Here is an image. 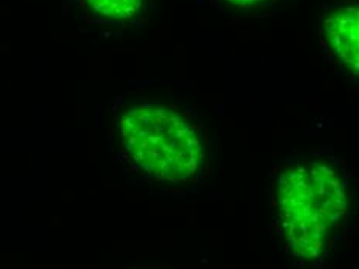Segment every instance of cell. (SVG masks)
I'll use <instances>...</instances> for the list:
<instances>
[{"label": "cell", "instance_id": "4", "mask_svg": "<svg viewBox=\"0 0 359 269\" xmlns=\"http://www.w3.org/2000/svg\"><path fill=\"white\" fill-rule=\"evenodd\" d=\"M87 8L101 19L110 22H127L140 16L146 0H82Z\"/></svg>", "mask_w": 359, "mask_h": 269}, {"label": "cell", "instance_id": "5", "mask_svg": "<svg viewBox=\"0 0 359 269\" xmlns=\"http://www.w3.org/2000/svg\"><path fill=\"white\" fill-rule=\"evenodd\" d=\"M223 2L234 6V8H252V6L265 4L266 0H223Z\"/></svg>", "mask_w": 359, "mask_h": 269}, {"label": "cell", "instance_id": "1", "mask_svg": "<svg viewBox=\"0 0 359 269\" xmlns=\"http://www.w3.org/2000/svg\"><path fill=\"white\" fill-rule=\"evenodd\" d=\"M118 143L124 160L155 181H192L205 166L200 127L166 102L127 104L118 118Z\"/></svg>", "mask_w": 359, "mask_h": 269}, {"label": "cell", "instance_id": "2", "mask_svg": "<svg viewBox=\"0 0 359 269\" xmlns=\"http://www.w3.org/2000/svg\"><path fill=\"white\" fill-rule=\"evenodd\" d=\"M276 198L290 249L305 260L324 252L332 230L348 209L341 170L325 158L301 160L283 169L276 184Z\"/></svg>", "mask_w": 359, "mask_h": 269}, {"label": "cell", "instance_id": "3", "mask_svg": "<svg viewBox=\"0 0 359 269\" xmlns=\"http://www.w3.org/2000/svg\"><path fill=\"white\" fill-rule=\"evenodd\" d=\"M323 39L330 55L350 76L359 70V10L356 5H342L323 20Z\"/></svg>", "mask_w": 359, "mask_h": 269}]
</instances>
